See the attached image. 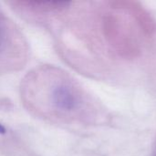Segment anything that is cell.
Masks as SVG:
<instances>
[{
    "label": "cell",
    "mask_w": 156,
    "mask_h": 156,
    "mask_svg": "<svg viewBox=\"0 0 156 156\" xmlns=\"http://www.w3.org/2000/svg\"><path fill=\"white\" fill-rule=\"evenodd\" d=\"M53 102L61 110H71L76 104V98L72 90L67 86L57 87L52 94Z\"/></svg>",
    "instance_id": "6da1fadb"
},
{
    "label": "cell",
    "mask_w": 156,
    "mask_h": 156,
    "mask_svg": "<svg viewBox=\"0 0 156 156\" xmlns=\"http://www.w3.org/2000/svg\"><path fill=\"white\" fill-rule=\"evenodd\" d=\"M5 133V127L0 123V133Z\"/></svg>",
    "instance_id": "7a4b0ae2"
}]
</instances>
